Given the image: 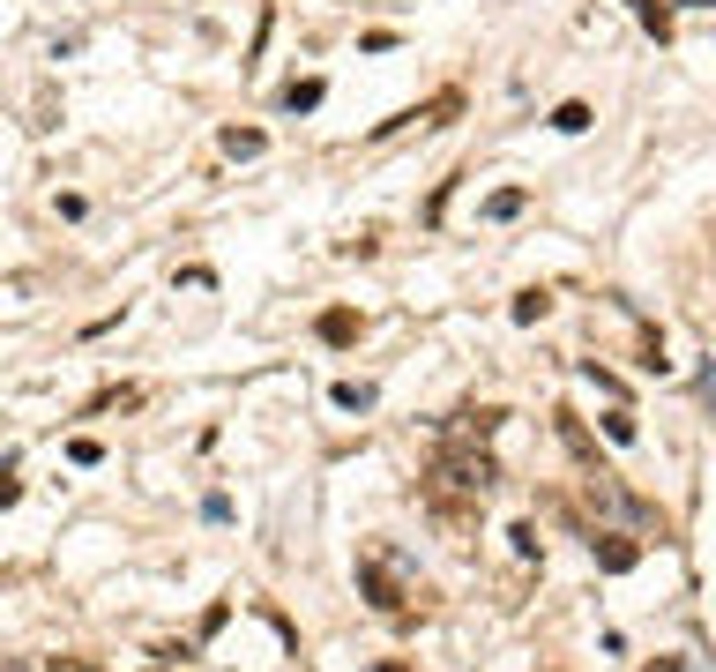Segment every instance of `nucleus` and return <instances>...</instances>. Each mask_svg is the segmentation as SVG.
<instances>
[{
  "mask_svg": "<svg viewBox=\"0 0 716 672\" xmlns=\"http://www.w3.org/2000/svg\"><path fill=\"white\" fill-rule=\"evenodd\" d=\"M68 464H82V471H90V464H105V441H90V434H82V441H68Z\"/></svg>",
  "mask_w": 716,
  "mask_h": 672,
  "instance_id": "obj_14",
  "label": "nucleus"
},
{
  "mask_svg": "<svg viewBox=\"0 0 716 672\" xmlns=\"http://www.w3.org/2000/svg\"><path fill=\"white\" fill-rule=\"evenodd\" d=\"M508 314H516L522 329H530V322H545V314H552V292H545V284H530V292H516V306H508Z\"/></svg>",
  "mask_w": 716,
  "mask_h": 672,
  "instance_id": "obj_7",
  "label": "nucleus"
},
{
  "mask_svg": "<svg viewBox=\"0 0 716 672\" xmlns=\"http://www.w3.org/2000/svg\"><path fill=\"white\" fill-rule=\"evenodd\" d=\"M359 329H366V322H359L351 306H328L322 322H314V337H322V344H336V351H344V344H359Z\"/></svg>",
  "mask_w": 716,
  "mask_h": 672,
  "instance_id": "obj_5",
  "label": "nucleus"
},
{
  "mask_svg": "<svg viewBox=\"0 0 716 672\" xmlns=\"http://www.w3.org/2000/svg\"><path fill=\"white\" fill-rule=\"evenodd\" d=\"M493 486H500V464H493V456H485L478 441H455V434H448L441 456H433V464H425V478H419V500L448 523V530H463V523L478 516V500L493 494Z\"/></svg>",
  "mask_w": 716,
  "mask_h": 672,
  "instance_id": "obj_1",
  "label": "nucleus"
},
{
  "mask_svg": "<svg viewBox=\"0 0 716 672\" xmlns=\"http://www.w3.org/2000/svg\"><path fill=\"white\" fill-rule=\"evenodd\" d=\"M552 127H560V135H582V127H590V105H582V98H568L560 113H552Z\"/></svg>",
  "mask_w": 716,
  "mask_h": 672,
  "instance_id": "obj_12",
  "label": "nucleus"
},
{
  "mask_svg": "<svg viewBox=\"0 0 716 672\" xmlns=\"http://www.w3.org/2000/svg\"><path fill=\"white\" fill-rule=\"evenodd\" d=\"M635 23H643L649 38L665 46V38H671V8H665V0H635Z\"/></svg>",
  "mask_w": 716,
  "mask_h": 672,
  "instance_id": "obj_10",
  "label": "nucleus"
},
{
  "mask_svg": "<svg viewBox=\"0 0 716 672\" xmlns=\"http://www.w3.org/2000/svg\"><path fill=\"white\" fill-rule=\"evenodd\" d=\"M373 672H411V665H403V658H381V665H373Z\"/></svg>",
  "mask_w": 716,
  "mask_h": 672,
  "instance_id": "obj_19",
  "label": "nucleus"
},
{
  "mask_svg": "<svg viewBox=\"0 0 716 672\" xmlns=\"http://www.w3.org/2000/svg\"><path fill=\"white\" fill-rule=\"evenodd\" d=\"M500 419H508V411H500V403H463V411H455V419H448V434H455V441H485V434H493Z\"/></svg>",
  "mask_w": 716,
  "mask_h": 672,
  "instance_id": "obj_4",
  "label": "nucleus"
},
{
  "mask_svg": "<svg viewBox=\"0 0 716 672\" xmlns=\"http://www.w3.org/2000/svg\"><path fill=\"white\" fill-rule=\"evenodd\" d=\"M16 500H23V478H16V464L0 456V508H16Z\"/></svg>",
  "mask_w": 716,
  "mask_h": 672,
  "instance_id": "obj_15",
  "label": "nucleus"
},
{
  "mask_svg": "<svg viewBox=\"0 0 716 672\" xmlns=\"http://www.w3.org/2000/svg\"><path fill=\"white\" fill-rule=\"evenodd\" d=\"M46 672H105V665H98V658H75V650H68V658H52Z\"/></svg>",
  "mask_w": 716,
  "mask_h": 672,
  "instance_id": "obj_17",
  "label": "nucleus"
},
{
  "mask_svg": "<svg viewBox=\"0 0 716 672\" xmlns=\"http://www.w3.org/2000/svg\"><path fill=\"white\" fill-rule=\"evenodd\" d=\"M149 672H179V665H149Z\"/></svg>",
  "mask_w": 716,
  "mask_h": 672,
  "instance_id": "obj_20",
  "label": "nucleus"
},
{
  "mask_svg": "<svg viewBox=\"0 0 716 672\" xmlns=\"http://www.w3.org/2000/svg\"><path fill=\"white\" fill-rule=\"evenodd\" d=\"M605 434H612V441L627 448L635 434H643V426H635V411H627V403H612V411H605Z\"/></svg>",
  "mask_w": 716,
  "mask_h": 672,
  "instance_id": "obj_11",
  "label": "nucleus"
},
{
  "mask_svg": "<svg viewBox=\"0 0 716 672\" xmlns=\"http://www.w3.org/2000/svg\"><path fill=\"white\" fill-rule=\"evenodd\" d=\"M359 591H366V597H373V613H389V621H411V613H425V583H419V568H411V561H403L389 538L359 546Z\"/></svg>",
  "mask_w": 716,
  "mask_h": 672,
  "instance_id": "obj_2",
  "label": "nucleus"
},
{
  "mask_svg": "<svg viewBox=\"0 0 716 672\" xmlns=\"http://www.w3.org/2000/svg\"><path fill=\"white\" fill-rule=\"evenodd\" d=\"M217 149H224V157H262V149H269V135H262V127H224Z\"/></svg>",
  "mask_w": 716,
  "mask_h": 672,
  "instance_id": "obj_6",
  "label": "nucleus"
},
{
  "mask_svg": "<svg viewBox=\"0 0 716 672\" xmlns=\"http://www.w3.org/2000/svg\"><path fill=\"white\" fill-rule=\"evenodd\" d=\"M336 411H373V389L366 381H336Z\"/></svg>",
  "mask_w": 716,
  "mask_h": 672,
  "instance_id": "obj_13",
  "label": "nucleus"
},
{
  "mask_svg": "<svg viewBox=\"0 0 716 672\" xmlns=\"http://www.w3.org/2000/svg\"><path fill=\"white\" fill-rule=\"evenodd\" d=\"M643 672H687V665H679V658H657V665H643Z\"/></svg>",
  "mask_w": 716,
  "mask_h": 672,
  "instance_id": "obj_18",
  "label": "nucleus"
},
{
  "mask_svg": "<svg viewBox=\"0 0 716 672\" xmlns=\"http://www.w3.org/2000/svg\"><path fill=\"white\" fill-rule=\"evenodd\" d=\"M590 553H597V568H605V575H627L635 561H643V546H635L627 530H590Z\"/></svg>",
  "mask_w": 716,
  "mask_h": 672,
  "instance_id": "obj_3",
  "label": "nucleus"
},
{
  "mask_svg": "<svg viewBox=\"0 0 716 672\" xmlns=\"http://www.w3.org/2000/svg\"><path fill=\"white\" fill-rule=\"evenodd\" d=\"M508 538H516V553H522V561H538V523H516Z\"/></svg>",
  "mask_w": 716,
  "mask_h": 672,
  "instance_id": "obj_16",
  "label": "nucleus"
},
{
  "mask_svg": "<svg viewBox=\"0 0 716 672\" xmlns=\"http://www.w3.org/2000/svg\"><path fill=\"white\" fill-rule=\"evenodd\" d=\"M322 98H328V82H322V75H298L292 90H284V105H292V113H314Z\"/></svg>",
  "mask_w": 716,
  "mask_h": 672,
  "instance_id": "obj_9",
  "label": "nucleus"
},
{
  "mask_svg": "<svg viewBox=\"0 0 716 672\" xmlns=\"http://www.w3.org/2000/svg\"><path fill=\"white\" fill-rule=\"evenodd\" d=\"M522 210H530V195H522V187H493V195H485V217H493V224L522 217Z\"/></svg>",
  "mask_w": 716,
  "mask_h": 672,
  "instance_id": "obj_8",
  "label": "nucleus"
}]
</instances>
